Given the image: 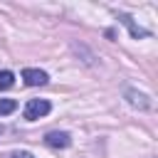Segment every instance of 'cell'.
Instances as JSON below:
<instances>
[{
    "label": "cell",
    "mask_w": 158,
    "mask_h": 158,
    "mask_svg": "<svg viewBox=\"0 0 158 158\" xmlns=\"http://www.w3.org/2000/svg\"><path fill=\"white\" fill-rule=\"evenodd\" d=\"M126 96H128V101H131L133 106L148 109V101H146V96H143V94H136V91H126Z\"/></svg>",
    "instance_id": "5b68a950"
},
{
    "label": "cell",
    "mask_w": 158,
    "mask_h": 158,
    "mask_svg": "<svg viewBox=\"0 0 158 158\" xmlns=\"http://www.w3.org/2000/svg\"><path fill=\"white\" fill-rule=\"evenodd\" d=\"M17 109V101L15 99H0V116H7Z\"/></svg>",
    "instance_id": "52a82bcc"
},
{
    "label": "cell",
    "mask_w": 158,
    "mask_h": 158,
    "mask_svg": "<svg viewBox=\"0 0 158 158\" xmlns=\"http://www.w3.org/2000/svg\"><path fill=\"white\" fill-rule=\"evenodd\" d=\"M12 84H15V74H12V72H7V69H5V72H0V91L10 89Z\"/></svg>",
    "instance_id": "8992f818"
},
{
    "label": "cell",
    "mask_w": 158,
    "mask_h": 158,
    "mask_svg": "<svg viewBox=\"0 0 158 158\" xmlns=\"http://www.w3.org/2000/svg\"><path fill=\"white\" fill-rule=\"evenodd\" d=\"M44 143L52 146V148H67V146L72 143V136H69L67 131H49V133L44 136Z\"/></svg>",
    "instance_id": "7a4b0ae2"
},
{
    "label": "cell",
    "mask_w": 158,
    "mask_h": 158,
    "mask_svg": "<svg viewBox=\"0 0 158 158\" xmlns=\"http://www.w3.org/2000/svg\"><path fill=\"white\" fill-rule=\"evenodd\" d=\"M49 111H52V104L47 99H30L25 104V118L27 121H37V118L47 116Z\"/></svg>",
    "instance_id": "6da1fadb"
},
{
    "label": "cell",
    "mask_w": 158,
    "mask_h": 158,
    "mask_svg": "<svg viewBox=\"0 0 158 158\" xmlns=\"http://www.w3.org/2000/svg\"><path fill=\"white\" fill-rule=\"evenodd\" d=\"M22 79H25V84L27 86H42V84H47V72H42V69H25L22 72Z\"/></svg>",
    "instance_id": "3957f363"
},
{
    "label": "cell",
    "mask_w": 158,
    "mask_h": 158,
    "mask_svg": "<svg viewBox=\"0 0 158 158\" xmlns=\"http://www.w3.org/2000/svg\"><path fill=\"white\" fill-rule=\"evenodd\" d=\"M12 158H35V156H32V153H27V151H20V153H15Z\"/></svg>",
    "instance_id": "ba28073f"
},
{
    "label": "cell",
    "mask_w": 158,
    "mask_h": 158,
    "mask_svg": "<svg viewBox=\"0 0 158 158\" xmlns=\"http://www.w3.org/2000/svg\"><path fill=\"white\" fill-rule=\"evenodd\" d=\"M121 22L131 30V35H133V37H148V32H146V30H141V27H136V25H133V20H131L128 15H121Z\"/></svg>",
    "instance_id": "277c9868"
}]
</instances>
